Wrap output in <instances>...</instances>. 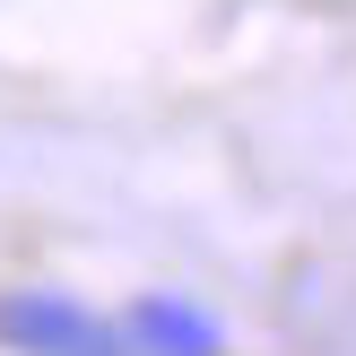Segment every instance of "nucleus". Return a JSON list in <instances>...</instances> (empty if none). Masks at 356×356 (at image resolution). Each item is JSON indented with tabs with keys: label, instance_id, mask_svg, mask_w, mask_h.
I'll use <instances>...</instances> for the list:
<instances>
[{
	"label": "nucleus",
	"instance_id": "nucleus-1",
	"mask_svg": "<svg viewBox=\"0 0 356 356\" xmlns=\"http://www.w3.org/2000/svg\"><path fill=\"white\" fill-rule=\"evenodd\" d=\"M0 348L9 356H131L122 322H104L96 305L61 287H9L0 296Z\"/></svg>",
	"mask_w": 356,
	"mask_h": 356
},
{
	"label": "nucleus",
	"instance_id": "nucleus-2",
	"mask_svg": "<svg viewBox=\"0 0 356 356\" xmlns=\"http://www.w3.org/2000/svg\"><path fill=\"white\" fill-rule=\"evenodd\" d=\"M122 339L131 356H226V322L191 296H139L122 313Z\"/></svg>",
	"mask_w": 356,
	"mask_h": 356
}]
</instances>
